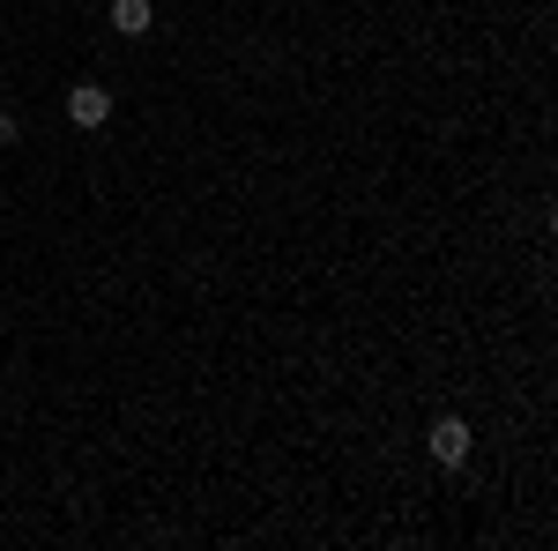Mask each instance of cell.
I'll list each match as a JSON object with an SVG mask.
<instances>
[{
  "label": "cell",
  "mask_w": 558,
  "mask_h": 551,
  "mask_svg": "<svg viewBox=\"0 0 558 551\" xmlns=\"http://www.w3.org/2000/svg\"><path fill=\"white\" fill-rule=\"evenodd\" d=\"M470 447H476L470 418H454V410H439V418L425 424V455H432L439 469H462V463H470Z\"/></svg>",
  "instance_id": "6da1fadb"
},
{
  "label": "cell",
  "mask_w": 558,
  "mask_h": 551,
  "mask_svg": "<svg viewBox=\"0 0 558 551\" xmlns=\"http://www.w3.org/2000/svg\"><path fill=\"white\" fill-rule=\"evenodd\" d=\"M68 120H75L83 134L112 128V89H105V83H75V89H68Z\"/></svg>",
  "instance_id": "7a4b0ae2"
},
{
  "label": "cell",
  "mask_w": 558,
  "mask_h": 551,
  "mask_svg": "<svg viewBox=\"0 0 558 551\" xmlns=\"http://www.w3.org/2000/svg\"><path fill=\"white\" fill-rule=\"evenodd\" d=\"M120 38H149L157 31V0H112V15H105Z\"/></svg>",
  "instance_id": "3957f363"
},
{
  "label": "cell",
  "mask_w": 558,
  "mask_h": 551,
  "mask_svg": "<svg viewBox=\"0 0 558 551\" xmlns=\"http://www.w3.org/2000/svg\"><path fill=\"white\" fill-rule=\"evenodd\" d=\"M15 134H23V120H15V112H0V149H8Z\"/></svg>",
  "instance_id": "277c9868"
}]
</instances>
